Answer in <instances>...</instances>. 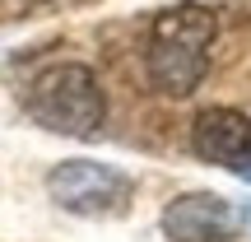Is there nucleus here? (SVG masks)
Segmentation results:
<instances>
[{"label": "nucleus", "instance_id": "f257e3e1", "mask_svg": "<svg viewBox=\"0 0 251 242\" xmlns=\"http://www.w3.org/2000/svg\"><path fill=\"white\" fill-rule=\"evenodd\" d=\"M219 42V14L205 5H172L153 14L144 42V70L163 98H191L209 75V47Z\"/></svg>", "mask_w": 251, "mask_h": 242}, {"label": "nucleus", "instance_id": "f03ea898", "mask_svg": "<svg viewBox=\"0 0 251 242\" xmlns=\"http://www.w3.org/2000/svg\"><path fill=\"white\" fill-rule=\"evenodd\" d=\"M24 108L37 126L56 135H75V140H89L102 131L107 121V93H102L98 75L79 61H56L47 70L33 75L24 93Z\"/></svg>", "mask_w": 251, "mask_h": 242}, {"label": "nucleus", "instance_id": "7ed1b4c3", "mask_svg": "<svg viewBox=\"0 0 251 242\" xmlns=\"http://www.w3.org/2000/svg\"><path fill=\"white\" fill-rule=\"evenodd\" d=\"M130 191H135V182L126 177L121 168L98 163V159H65V163H56V168L47 172V196L61 210L84 215V219L121 215Z\"/></svg>", "mask_w": 251, "mask_h": 242}, {"label": "nucleus", "instance_id": "20e7f679", "mask_svg": "<svg viewBox=\"0 0 251 242\" xmlns=\"http://www.w3.org/2000/svg\"><path fill=\"white\" fill-rule=\"evenodd\" d=\"M242 224L247 215L219 191H186V196L168 200V210H163L168 242H228L242 233Z\"/></svg>", "mask_w": 251, "mask_h": 242}, {"label": "nucleus", "instance_id": "39448f33", "mask_svg": "<svg viewBox=\"0 0 251 242\" xmlns=\"http://www.w3.org/2000/svg\"><path fill=\"white\" fill-rule=\"evenodd\" d=\"M191 149L214 168L251 182V117L237 108H205L191 121Z\"/></svg>", "mask_w": 251, "mask_h": 242}, {"label": "nucleus", "instance_id": "423d86ee", "mask_svg": "<svg viewBox=\"0 0 251 242\" xmlns=\"http://www.w3.org/2000/svg\"><path fill=\"white\" fill-rule=\"evenodd\" d=\"M33 5H51V0H33Z\"/></svg>", "mask_w": 251, "mask_h": 242}]
</instances>
